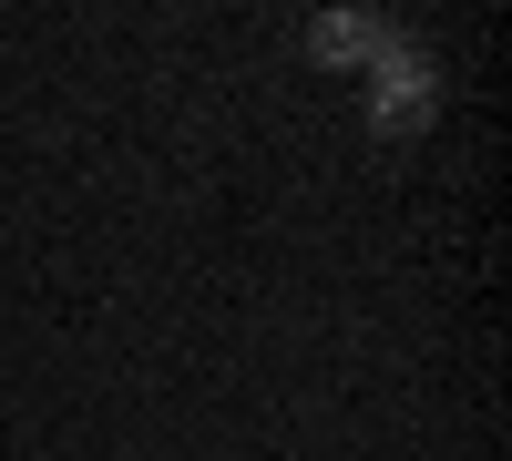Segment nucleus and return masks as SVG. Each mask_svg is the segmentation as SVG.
Returning a JSON list of instances; mask_svg holds the SVG:
<instances>
[{
  "instance_id": "nucleus-1",
  "label": "nucleus",
  "mask_w": 512,
  "mask_h": 461,
  "mask_svg": "<svg viewBox=\"0 0 512 461\" xmlns=\"http://www.w3.org/2000/svg\"><path fill=\"white\" fill-rule=\"evenodd\" d=\"M431 113H441V72H431V52L390 41V52L369 62V123H379V134H420Z\"/></svg>"
},
{
  "instance_id": "nucleus-2",
  "label": "nucleus",
  "mask_w": 512,
  "mask_h": 461,
  "mask_svg": "<svg viewBox=\"0 0 512 461\" xmlns=\"http://www.w3.org/2000/svg\"><path fill=\"white\" fill-rule=\"evenodd\" d=\"M308 52L338 62V72H369L379 52H390V31H379L369 11H318V21H308Z\"/></svg>"
}]
</instances>
